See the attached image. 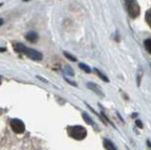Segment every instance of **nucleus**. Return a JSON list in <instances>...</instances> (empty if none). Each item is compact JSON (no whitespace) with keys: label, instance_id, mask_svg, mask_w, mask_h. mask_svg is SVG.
Masks as SVG:
<instances>
[{"label":"nucleus","instance_id":"16","mask_svg":"<svg viewBox=\"0 0 151 150\" xmlns=\"http://www.w3.org/2000/svg\"><path fill=\"white\" fill-rule=\"evenodd\" d=\"M0 51H1V52H4V51H6V48H5V47H0Z\"/></svg>","mask_w":151,"mask_h":150},{"label":"nucleus","instance_id":"6","mask_svg":"<svg viewBox=\"0 0 151 150\" xmlns=\"http://www.w3.org/2000/svg\"><path fill=\"white\" fill-rule=\"evenodd\" d=\"M103 144H104V147H105L107 150H117L115 145L112 144L111 141L108 140V139H105L103 141Z\"/></svg>","mask_w":151,"mask_h":150},{"label":"nucleus","instance_id":"12","mask_svg":"<svg viewBox=\"0 0 151 150\" xmlns=\"http://www.w3.org/2000/svg\"><path fill=\"white\" fill-rule=\"evenodd\" d=\"M79 67L81 68L82 70H84V71L86 72V73H91V69H90L89 66H88V65H86V64L80 63V64H79Z\"/></svg>","mask_w":151,"mask_h":150},{"label":"nucleus","instance_id":"3","mask_svg":"<svg viewBox=\"0 0 151 150\" xmlns=\"http://www.w3.org/2000/svg\"><path fill=\"white\" fill-rule=\"evenodd\" d=\"M125 5H126L127 13H129V15L131 18L135 19V18H137L140 15V6H139V3L137 1H134V0L126 1Z\"/></svg>","mask_w":151,"mask_h":150},{"label":"nucleus","instance_id":"9","mask_svg":"<svg viewBox=\"0 0 151 150\" xmlns=\"http://www.w3.org/2000/svg\"><path fill=\"white\" fill-rule=\"evenodd\" d=\"M145 47L146 49V51L151 54V39H146L145 41Z\"/></svg>","mask_w":151,"mask_h":150},{"label":"nucleus","instance_id":"17","mask_svg":"<svg viewBox=\"0 0 151 150\" xmlns=\"http://www.w3.org/2000/svg\"><path fill=\"white\" fill-rule=\"evenodd\" d=\"M2 25H3V19L0 18V26H2Z\"/></svg>","mask_w":151,"mask_h":150},{"label":"nucleus","instance_id":"14","mask_svg":"<svg viewBox=\"0 0 151 150\" xmlns=\"http://www.w3.org/2000/svg\"><path fill=\"white\" fill-rule=\"evenodd\" d=\"M136 125H138L140 128H143V124H142V122L140 120H137L136 121Z\"/></svg>","mask_w":151,"mask_h":150},{"label":"nucleus","instance_id":"13","mask_svg":"<svg viewBox=\"0 0 151 150\" xmlns=\"http://www.w3.org/2000/svg\"><path fill=\"white\" fill-rule=\"evenodd\" d=\"M64 56L67 59H69L70 60H73V62H76V60H77V59H76L74 56H72L71 54H69V53H67V52H64Z\"/></svg>","mask_w":151,"mask_h":150},{"label":"nucleus","instance_id":"10","mask_svg":"<svg viewBox=\"0 0 151 150\" xmlns=\"http://www.w3.org/2000/svg\"><path fill=\"white\" fill-rule=\"evenodd\" d=\"M94 71H96V75H97V76L99 77V78H100L101 79H102V80H104V81H106V82H109V78L105 76V75H103L100 71H99V70L98 69H94Z\"/></svg>","mask_w":151,"mask_h":150},{"label":"nucleus","instance_id":"5","mask_svg":"<svg viewBox=\"0 0 151 150\" xmlns=\"http://www.w3.org/2000/svg\"><path fill=\"white\" fill-rule=\"evenodd\" d=\"M87 86L88 88L90 89V90H92L93 92H94L96 93H97L98 95H100V96H104V93L101 90V88L99 87L98 85H96V83H93V82H89L87 84Z\"/></svg>","mask_w":151,"mask_h":150},{"label":"nucleus","instance_id":"18","mask_svg":"<svg viewBox=\"0 0 151 150\" xmlns=\"http://www.w3.org/2000/svg\"><path fill=\"white\" fill-rule=\"evenodd\" d=\"M0 84H1V78H0Z\"/></svg>","mask_w":151,"mask_h":150},{"label":"nucleus","instance_id":"8","mask_svg":"<svg viewBox=\"0 0 151 150\" xmlns=\"http://www.w3.org/2000/svg\"><path fill=\"white\" fill-rule=\"evenodd\" d=\"M82 117H83V119L85 120V122H86L87 124L91 125V126H94L93 121L92 120L91 117H90V116L86 113V112H83V113H82Z\"/></svg>","mask_w":151,"mask_h":150},{"label":"nucleus","instance_id":"11","mask_svg":"<svg viewBox=\"0 0 151 150\" xmlns=\"http://www.w3.org/2000/svg\"><path fill=\"white\" fill-rule=\"evenodd\" d=\"M145 21L148 24V26L151 27V9L145 12Z\"/></svg>","mask_w":151,"mask_h":150},{"label":"nucleus","instance_id":"7","mask_svg":"<svg viewBox=\"0 0 151 150\" xmlns=\"http://www.w3.org/2000/svg\"><path fill=\"white\" fill-rule=\"evenodd\" d=\"M26 39L27 41L31 42V43H35V42H37V40H38V34L33 31H30L26 35Z\"/></svg>","mask_w":151,"mask_h":150},{"label":"nucleus","instance_id":"2","mask_svg":"<svg viewBox=\"0 0 151 150\" xmlns=\"http://www.w3.org/2000/svg\"><path fill=\"white\" fill-rule=\"evenodd\" d=\"M67 132L70 137H72L76 140H83L87 136V130L82 126H68Z\"/></svg>","mask_w":151,"mask_h":150},{"label":"nucleus","instance_id":"15","mask_svg":"<svg viewBox=\"0 0 151 150\" xmlns=\"http://www.w3.org/2000/svg\"><path fill=\"white\" fill-rule=\"evenodd\" d=\"M66 70L69 72V74H70V76H74V73L72 72V70H71V68L69 67V66H66Z\"/></svg>","mask_w":151,"mask_h":150},{"label":"nucleus","instance_id":"1","mask_svg":"<svg viewBox=\"0 0 151 150\" xmlns=\"http://www.w3.org/2000/svg\"><path fill=\"white\" fill-rule=\"evenodd\" d=\"M12 46H13L14 50H15L17 53L26 55V56H27L28 58H30V59L34 60H40L42 58V55L40 52H38V51H36L34 49L27 48L23 44L15 43V44H12Z\"/></svg>","mask_w":151,"mask_h":150},{"label":"nucleus","instance_id":"4","mask_svg":"<svg viewBox=\"0 0 151 150\" xmlns=\"http://www.w3.org/2000/svg\"><path fill=\"white\" fill-rule=\"evenodd\" d=\"M11 126L12 129L16 133H23L26 129L25 124L19 119H12L11 121Z\"/></svg>","mask_w":151,"mask_h":150}]
</instances>
